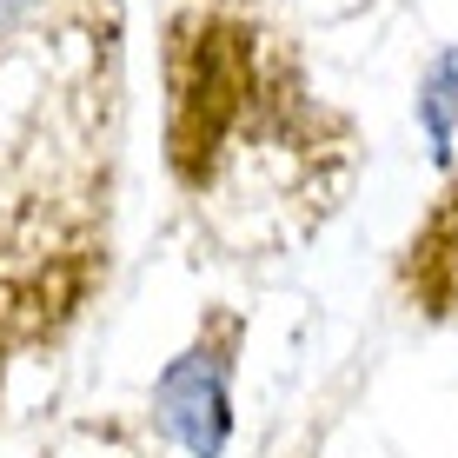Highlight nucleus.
<instances>
[{"label":"nucleus","instance_id":"nucleus-1","mask_svg":"<svg viewBox=\"0 0 458 458\" xmlns=\"http://www.w3.org/2000/svg\"><path fill=\"white\" fill-rule=\"evenodd\" d=\"M153 425L186 458L226 452V432H233V333L186 345L160 372V386H153Z\"/></svg>","mask_w":458,"mask_h":458},{"label":"nucleus","instance_id":"nucleus-2","mask_svg":"<svg viewBox=\"0 0 458 458\" xmlns=\"http://www.w3.org/2000/svg\"><path fill=\"white\" fill-rule=\"evenodd\" d=\"M399 293L425 319H458V173L419 213L412 240L399 252Z\"/></svg>","mask_w":458,"mask_h":458},{"label":"nucleus","instance_id":"nucleus-3","mask_svg":"<svg viewBox=\"0 0 458 458\" xmlns=\"http://www.w3.org/2000/svg\"><path fill=\"white\" fill-rule=\"evenodd\" d=\"M419 114H425V133H432V153L452 160V133H458V54H438L432 60V81L419 93Z\"/></svg>","mask_w":458,"mask_h":458}]
</instances>
